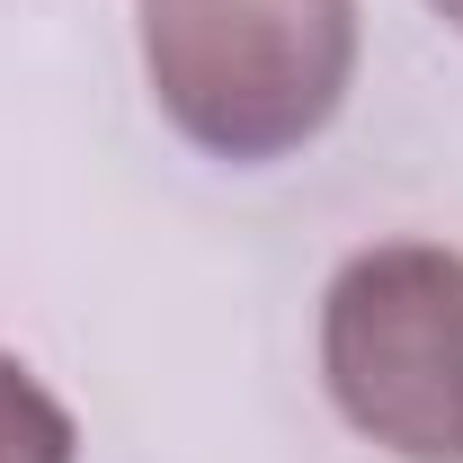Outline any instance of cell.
Returning a JSON list of instances; mask_svg holds the SVG:
<instances>
[{"instance_id": "obj_2", "label": "cell", "mask_w": 463, "mask_h": 463, "mask_svg": "<svg viewBox=\"0 0 463 463\" xmlns=\"http://www.w3.org/2000/svg\"><path fill=\"white\" fill-rule=\"evenodd\" d=\"M321 383L392 463H463V250H356L321 294Z\"/></svg>"}, {"instance_id": "obj_3", "label": "cell", "mask_w": 463, "mask_h": 463, "mask_svg": "<svg viewBox=\"0 0 463 463\" xmlns=\"http://www.w3.org/2000/svg\"><path fill=\"white\" fill-rule=\"evenodd\" d=\"M0 463H71V410L18 356H0Z\"/></svg>"}, {"instance_id": "obj_4", "label": "cell", "mask_w": 463, "mask_h": 463, "mask_svg": "<svg viewBox=\"0 0 463 463\" xmlns=\"http://www.w3.org/2000/svg\"><path fill=\"white\" fill-rule=\"evenodd\" d=\"M428 9H437V18H446V27L463 36V0H428Z\"/></svg>"}, {"instance_id": "obj_1", "label": "cell", "mask_w": 463, "mask_h": 463, "mask_svg": "<svg viewBox=\"0 0 463 463\" xmlns=\"http://www.w3.org/2000/svg\"><path fill=\"white\" fill-rule=\"evenodd\" d=\"M143 80L205 161H294L347 108L356 0H143Z\"/></svg>"}]
</instances>
